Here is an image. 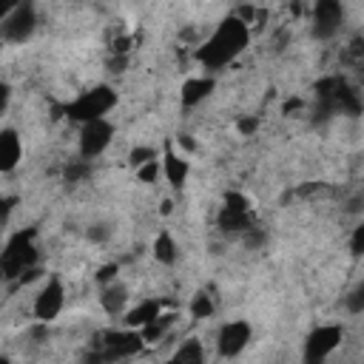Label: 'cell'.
<instances>
[{
	"mask_svg": "<svg viewBox=\"0 0 364 364\" xmlns=\"http://www.w3.org/2000/svg\"><path fill=\"white\" fill-rule=\"evenodd\" d=\"M37 264V247H34V228L17 230L6 247L0 250V276L3 279H17L26 270Z\"/></svg>",
	"mask_w": 364,
	"mask_h": 364,
	"instance_id": "obj_3",
	"label": "cell"
},
{
	"mask_svg": "<svg viewBox=\"0 0 364 364\" xmlns=\"http://www.w3.org/2000/svg\"><path fill=\"white\" fill-rule=\"evenodd\" d=\"M117 273H119V267H117V264H102V267H100V273H97V282H100V284H108V282H114V279H117Z\"/></svg>",
	"mask_w": 364,
	"mask_h": 364,
	"instance_id": "obj_26",
	"label": "cell"
},
{
	"mask_svg": "<svg viewBox=\"0 0 364 364\" xmlns=\"http://www.w3.org/2000/svg\"><path fill=\"white\" fill-rule=\"evenodd\" d=\"M173 361H179V364H188V361H202L205 358V350H202V344L196 341V338H188L173 355H171Z\"/></svg>",
	"mask_w": 364,
	"mask_h": 364,
	"instance_id": "obj_20",
	"label": "cell"
},
{
	"mask_svg": "<svg viewBox=\"0 0 364 364\" xmlns=\"http://www.w3.org/2000/svg\"><path fill=\"white\" fill-rule=\"evenodd\" d=\"M341 23H344L341 0H316V6H313V37L333 40L341 31Z\"/></svg>",
	"mask_w": 364,
	"mask_h": 364,
	"instance_id": "obj_9",
	"label": "cell"
},
{
	"mask_svg": "<svg viewBox=\"0 0 364 364\" xmlns=\"http://www.w3.org/2000/svg\"><path fill=\"white\" fill-rule=\"evenodd\" d=\"M173 324V316H162V313H156L148 324H142L139 327V333H142V338L145 341H156V338H162L165 336V330Z\"/></svg>",
	"mask_w": 364,
	"mask_h": 364,
	"instance_id": "obj_19",
	"label": "cell"
},
{
	"mask_svg": "<svg viewBox=\"0 0 364 364\" xmlns=\"http://www.w3.org/2000/svg\"><path fill=\"white\" fill-rule=\"evenodd\" d=\"M210 91H213V77H191V80H185L182 82V94H179L182 108L199 105L202 100L210 97Z\"/></svg>",
	"mask_w": 364,
	"mask_h": 364,
	"instance_id": "obj_15",
	"label": "cell"
},
{
	"mask_svg": "<svg viewBox=\"0 0 364 364\" xmlns=\"http://www.w3.org/2000/svg\"><path fill=\"white\" fill-rule=\"evenodd\" d=\"M117 105V91L111 85H94L91 91H82L77 100H71L63 114L68 119H77V122H88V119H100L105 117L111 108Z\"/></svg>",
	"mask_w": 364,
	"mask_h": 364,
	"instance_id": "obj_4",
	"label": "cell"
},
{
	"mask_svg": "<svg viewBox=\"0 0 364 364\" xmlns=\"http://www.w3.org/2000/svg\"><path fill=\"white\" fill-rule=\"evenodd\" d=\"M100 338H102V341H100V353H97L94 358H105V361L136 355V353L142 350V344H145L142 333H136L134 327H128V330H117V333H102Z\"/></svg>",
	"mask_w": 364,
	"mask_h": 364,
	"instance_id": "obj_7",
	"label": "cell"
},
{
	"mask_svg": "<svg viewBox=\"0 0 364 364\" xmlns=\"http://www.w3.org/2000/svg\"><path fill=\"white\" fill-rule=\"evenodd\" d=\"M159 310H162V304H159L156 299L142 301V304H136L134 310H128V313H125V324H128V327H134V330H139V327H142V324H148Z\"/></svg>",
	"mask_w": 364,
	"mask_h": 364,
	"instance_id": "obj_17",
	"label": "cell"
},
{
	"mask_svg": "<svg viewBox=\"0 0 364 364\" xmlns=\"http://www.w3.org/2000/svg\"><path fill=\"white\" fill-rule=\"evenodd\" d=\"M154 256H156V262H162V264H173V262H176V245H173V239H171L168 230H162V233L154 239Z\"/></svg>",
	"mask_w": 364,
	"mask_h": 364,
	"instance_id": "obj_18",
	"label": "cell"
},
{
	"mask_svg": "<svg viewBox=\"0 0 364 364\" xmlns=\"http://www.w3.org/2000/svg\"><path fill=\"white\" fill-rule=\"evenodd\" d=\"M128 159H131V165H134V168H139L142 162L156 159V151H154V148H145V145H136V148L128 154Z\"/></svg>",
	"mask_w": 364,
	"mask_h": 364,
	"instance_id": "obj_23",
	"label": "cell"
},
{
	"mask_svg": "<svg viewBox=\"0 0 364 364\" xmlns=\"http://www.w3.org/2000/svg\"><path fill=\"white\" fill-rule=\"evenodd\" d=\"M188 171H191V162L185 159V156H179L171 145H165V156H162V173H165V179L171 182V188H182L185 185V179H188Z\"/></svg>",
	"mask_w": 364,
	"mask_h": 364,
	"instance_id": "obj_14",
	"label": "cell"
},
{
	"mask_svg": "<svg viewBox=\"0 0 364 364\" xmlns=\"http://www.w3.org/2000/svg\"><path fill=\"white\" fill-rule=\"evenodd\" d=\"M247 40H250L247 23H245L242 17H236V14H230V17H225V20L213 28V34L196 48V60H199L205 68H213V71H216V68L233 63V60L245 51Z\"/></svg>",
	"mask_w": 364,
	"mask_h": 364,
	"instance_id": "obj_1",
	"label": "cell"
},
{
	"mask_svg": "<svg viewBox=\"0 0 364 364\" xmlns=\"http://www.w3.org/2000/svg\"><path fill=\"white\" fill-rule=\"evenodd\" d=\"M63 301H65L63 282H60V279H48V282L40 287L37 299H34V316H37V321H40V324L54 321V318L60 316V310H63Z\"/></svg>",
	"mask_w": 364,
	"mask_h": 364,
	"instance_id": "obj_11",
	"label": "cell"
},
{
	"mask_svg": "<svg viewBox=\"0 0 364 364\" xmlns=\"http://www.w3.org/2000/svg\"><path fill=\"white\" fill-rule=\"evenodd\" d=\"M37 26V11H34V3L31 0H20L3 20H0V37L9 40V43H23L31 37Z\"/></svg>",
	"mask_w": 364,
	"mask_h": 364,
	"instance_id": "obj_5",
	"label": "cell"
},
{
	"mask_svg": "<svg viewBox=\"0 0 364 364\" xmlns=\"http://www.w3.org/2000/svg\"><path fill=\"white\" fill-rule=\"evenodd\" d=\"M108 233H111V230H108V225H94V228L88 230V239H91V242H105V239H108Z\"/></svg>",
	"mask_w": 364,
	"mask_h": 364,
	"instance_id": "obj_28",
	"label": "cell"
},
{
	"mask_svg": "<svg viewBox=\"0 0 364 364\" xmlns=\"http://www.w3.org/2000/svg\"><path fill=\"white\" fill-rule=\"evenodd\" d=\"M210 313H213V301H210V296H208L205 290H196L193 299H191V316H193V318H208Z\"/></svg>",
	"mask_w": 364,
	"mask_h": 364,
	"instance_id": "obj_21",
	"label": "cell"
},
{
	"mask_svg": "<svg viewBox=\"0 0 364 364\" xmlns=\"http://www.w3.org/2000/svg\"><path fill=\"white\" fill-rule=\"evenodd\" d=\"M361 111L358 91L344 77H324L316 82V119H327L333 114L355 117Z\"/></svg>",
	"mask_w": 364,
	"mask_h": 364,
	"instance_id": "obj_2",
	"label": "cell"
},
{
	"mask_svg": "<svg viewBox=\"0 0 364 364\" xmlns=\"http://www.w3.org/2000/svg\"><path fill=\"white\" fill-rule=\"evenodd\" d=\"M20 156H23V142H20L17 131L14 128H3L0 131V173L14 171L20 165Z\"/></svg>",
	"mask_w": 364,
	"mask_h": 364,
	"instance_id": "obj_13",
	"label": "cell"
},
{
	"mask_svg": "<svg viewBox=\"0 0 364 364\" xmlns=\"http://www.w3.org/2000/svg\"><path fill=\"white\" fill-rule=\"evenodd\" d=\"M100 301H102V310H105L108 316L122 313V307H125V301H128V290H125V284H119V282H108V284L102 287Z\"/></svg>",
	"mask_w": 364,
	"mask_h": 364,
	"instance_id": "obj_16",
	"label": "cell"
},
{
	"mask_svg": "<svg viewBox=\"0 0 364 364\" xmlns=\"http://www.w3.org/2000/svg\"><path fill=\"white\" fill-rule=\"evenodd\" d=\"M88 173H91V165H88V159L71 162V165L65 168V179H68V182H80V179H85Z\"/></svg>",
	"mask_w": 364,
	"mask_h": 364,
	"instance_id": "obj_22",
	"label": "cell"
},
{
	"mask_svg": "<svg viewBox=\"0 0 364 364\" xmlns=\"http://www.w3.org/2000/svg\"><path fill=\"white\" fill-rule=\"evenodd\" d=\"M136 176H139L142 182H154V179L159 176V159H148V162H142V165L136 168Z\"/></svg>",
	"mask_w": 364,
	"mask_h": 364,
	"instance_id": "obj_24",
	"label": "cell"
},
{
	"mask_svg": "<svg viewBox=\"0 0 364 364\" xmlns=\"http://www.w3.org/2000/svg\"><path fill=\"white\" fill-rule=\"evenodd\" d=\"M256 128H259V119H256V117H245V119H239V134L247 136V134H253Z\"/></svg>",
	"mask_w": 364,
	"mask_h": 364,
	"instance_id": "obj_29",
	"label": "cell"
},
{
	"mask_svg": "<svg viewBox=\"0 0 364 364\" xmlns=\"http://www.w3.org/2000/svg\"><path fill=\"white\" fill-rule=\"evenodd\" d=\"M293 108H301V100H299V97H290V100L284 102V114H290Z\"/></svg>",
	"mask_w": 364,
	"mask_h": 364,
	"instance_id": "obj_33",
	"label": "cell"
},
{
	"mask_svg": "<svg viewBox=\"0 0 364 364\" xmlns=\"http://www.w3.org/2000/svg\"><path fill=\"white\" fill-rule=\"evenodd\" d=\"M250 336H253V330H250V324L247 321H228L222 330H219V338H216V350H219V355L222 358H233V355H239L245 347H247V341H250Z\"/></svg>",
	"mask_w": 364,
	"mask_h": 364,
	"instance_id": "obj_12",
	"label": "cell"
},
{
	"mask_svg": "<svg viewBox=\"0 0 364 364\" xmlns=\"http://www.w3.org/2000/svg\"><path fill=\"white\" fill-rule=\"evenodd\" d=\"M11 208H14V199L11 196H0V225L11 216Z\"/></svg>",
	"mask_w": 364,
	"mask_h": 364,
	"instance_id": "obj_30",
	"label": "cell"
},
{
	"mask_svg": "<svg viewBox=\"0 0 364 364\" xmlns=\"http://www.w3.org/2000/svg\"><path fill=\"white\" fill-rule=\"evenodd\" d=\"M353 256H361L364 253V225H358L355 230H353Z\"/></svg>",
	"mask_w": 364,
	"mask_h": 364,
	"instance_id": "obj_27",
	"label": "cell"
},
{
	"mask_svg": "<svg viewBox=\"0 0 364 364\" xmlns=\"http://www.w3.org/2000/svg\"><path fill=\"white\" fill-rule=\"evenodd\" d=\"M219 228L222 230H253V210L245 193L228 191L219 210Z\"/></svg>",
	"mask_w": 364,
	"mask_h": 364,
	"instance_id": "obj_6",
	"label": "cell"
},
{
	"mask_svg": "<svg viewBox=\"0 0 364 364\" xmlns=\"http://www.w3.org/2000/svg\"><path fill=\"white\" fill-rule=\"evenodd\" d=\"M17 3H20V0H0V20H3V17H6Z\"/></svg>",
	"mask_w": 364,
	"mask_h": 364,
	"instance_id": "obj_32",
	"label": "cell"
},
{
	"mask_svg": "<svg viewBox=\"0 0 364 364\" xmlns=\"http://www.w3.org/2000/svg\"><path fill=\"white\" fill-rule=\"evenodd\" d=\"M111 136H114V125L105 117L82 122V128H80V156L82 159L100 156L111 145Z\"/></svg>",
	"mask_w": 364,
	"mask_h": 364,
	"instance_id": "obj_8",
	"label": "cell"
},
{
	"mask_svg": "<svg viewBox=\"0 0 364 364\" xmlns=\"http://www.w3.org/2000/svg\"><path fill=\"white\" fill-rule=\"evenodd\" d=\"M341 336H344V330L338 324H321V327H316L307 336V341H304V361H310V364L324 361L341 344Z\"/></svg>",
	"mask_w": 364,
	"mask_h": 364,
	"instance_id": "obj_10",
	"label": "cell"
},
{
	"mask_svg": "<svg viewBox=\"0 0 364 364\" xmlns=\"http://www.w3.org/2000/svg\"><path fill=\"white\" fill-rule=\"evenodd\" d=\"M347 307H350L353 313H361V310H364V284H355V290H353L350 299H347Z\"/></svg>",
	"mask_w": 364,
	"mask_h": 364,
	"instance_id": "obj_25",
	"label": "cell"
},
{
	"mask_svg": "<svg viewBox=\"0 0 364 364\" xmlns=\"http://www.w3.org/2000/svg\"><path fill=\"white\" fill-rule=\"evenodd\" d=\"M9 100H11V88H9L6 82H0V114L6 111V105H9Z\"/></svg>",
	"mask_w": 364,
	"mask_h": 364,
	"instance_id": "obj_31",
	"label": "cell"
}]
</instances>
